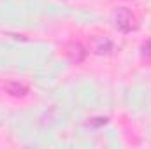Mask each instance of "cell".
<instances>
[{"label":"cell","mask_w":151,"mask_h":149,"mask_svg":"<svg viewBox=\"0 0 151 149\" xmlns=\"http://www.w3.org/2000/svg\"><path fill=\"white\" fill-rule=\"evenodd\" d=\"M91 51L95 54H111L114 51V44L111 39L107 37H99V39H93L91 42Z\"/></svg>","instance_id":"cell-3"},{"label":"cell","mask_w":151,"mask_h":149,"mask_svg":"<svg viewBox=\"0 0 151 149\" xmlns=\"http://www.w3.org/2000/svg\"><path fill=\"white\" fill-rule=\"evenodd\" d=\"M141 54H142V58L151 60V40H146V42L141 46Z\"/></svg>","instance_id":"cell-6"},{"label":"cell","mask_w":151,"mask_h":149,"mask_svg":"<svg viewBox=\"0 0 151 149\" xmlns=\"http://www.w3.org/2000/svg\"><path fill=\"white\" fill-rule=\"evenodd\" d=\"M4 91L11 97H16V98H23L28 95V88L23 84V82H18V81H7L4 82Z\"/></svg>","instance_id":"cell-4"},{"label":"cell","mask_w":151,"mask_h":149,"mask_svg":"<svg viewBox=\"0 0 151 149\" xmlns=\"http://www.w3.org/2000/svg\"><path fill=\"white\" fill-rule=\"evenodd\" d=\"M113 23L119 32H132L135 28V18L127 7H116L113 12Z\"/></svg>","instance_id":"cell-1"},{"label":"cell","mask_w":151,"mask_h":149,"mask_svg":"<svg viewBox=\"0 0 151 149\" xmlns=\"http://www.w3.org/2000/svg\"><path fill=\"white\" fill-rule=\"evenodd\" d=\"M107 123H109L107 117H93V119H88L86 126H88V128H100V126H104V125H107Z\"/></svg>","instance_id":"cell-5"},{"label":"cell","mask_w":151,"mask_h":149,"mask_svg":"<svg viewBox=\"0 0 151 149\" xmlns=\"http://www.w3.org/2000/svg\"><path fill=\"white\" fill-rule=\"evenodd\" d=\"M63 54L67 56V60L70 63H81L86 58V49L79 42H69L63 46Z\"/></svg>","instance_id":"cell-2"}]
</instances>
